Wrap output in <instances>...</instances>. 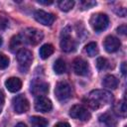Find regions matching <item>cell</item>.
Segmentation results:
<instances>
[{"mask_svg":"<svg viewBox=\"0 0 127 127\" xmlns=\"http://www.w3.org/2000/svg\"><path fill=\"white\" fill-rule=\"evenodd\" d=\"M112 100H113L112 94L103 89L92 90L88 93V95L85 98L87 104L93 109H97L103 105H106L110 103Z\"/></svg>","mask_w":127,"mask_h":127,"instance_id":"cell-1","label":"cell"},{"mask_svg":"<svg viewBox=\"0 0 127 127\" xmlns=\"http://www.w3.org/2000/svg\"><path fill=\"white\" fill-rule=\"evenodd\" d=\"M89 24H90L91 28L96 33H100L107 28V26L109 24V18L106 14L96 13L91 16V18L89 20Z\"/></svg>","mask_w":127,"mask_h":127,"instance_id":"cell-2","label":"cell"},{"mask_svg":"<svg viewBox=\"0 0 127 127\" xmlns=\"http://www.w3.org/2000/svg\"><path fill=\"white\" fill-rule=\"evenodd\" d=\"M21 37L23 39V42H26L30 45H37L43 40L44 34L42 31L36 28H27L23 31Z\"/></svg>","mask_w":127,"mask_h":127,"instance_id":"cell-3","label":"cell"},{"mask_svg":"<svg viewBox=\"0 0 127 127\" xmlns=\"http://www.w3.org/2000/svg\"><path fill=\"white\" fill-rule=\"evenodd\" d=\"M17 61L19 64V68L23 72H27L29 69L32 61H33V55L32 53L27 49H21L17 53Z\"/></svg>","mask_w":127,"mask_h":127,"instance_id":"cell-4","label":"cell"},{"mask_svg":"<svg viewBox=\"0 0 127 127\" xmlns=\"http://www.w3.org/2000/svg\"><path fill=\"white\" fill-rule=\"evenodd\" d=\"M55 95L60 101H64L71 96V87L66 81H60L55 87Z\"/></svg>","mask_w":127,"mask_h":127,"instance_id":"cell-5","label":"cell"},{"mask_svg":"<svg viewBox=\"0 0 127 127\" xmlns=\"http://www.w3.org/2000/svg\"><path fill=\"white\" fill-rule=\"evenodd\" d=\"M66 30H67V28L63 30L60 46H61L62 51L65 52V53H70V52H73L75 50L76 44H75V41L70 37L69 32H67Z\"/></svg>","mask_w":127,"mask_h":127,"instance_id":"cell-6","label":"cell"},{"mask_svg":"<svg viewBox=\"0 0 127 127\" xmlns=\"http://www.w3.org/2000/svg\"><path fill=\"white\" fill-rule=\"evenodd\" d=\"M12 103H13L14 111L17 114H22V113H25L29 110V106H30L29 101L23 94L15 96L12 100Z\"/></svg>","mask_w":127,"mask_h":127,"instance_id":"cell-7","label":"cell"},{"mask_svg":"<svg viewBox=\"0 0 127 127\" xmlns=\"http://www.w3.org/2000/svg\"><path fill=\"white\" fill-rule=\"evenodd\" d=\"M69 116L75 119H79L81 121H86L90 118V113L87 111V109L82 105H73L69 109Z\"/></svg>","mask_w":127,"mask_h":127,"instance_id":"cell-8","label":"cell"},{"mask_svg":"<svg viewBox=\"0 0 127 127\" xmlns=\"http://www.w3.org/2000/svg\"><path fill=\"white\" fill-rule=\"evenodd\" d=\"M48 91H49V84L43 80L35 79L31 83V92L37 97L44 96L45 94L48 93Z\"/></svg>","mask_w":127,"mask_h":127,"instance_id":"cell-9","label":"cell"},{"mask_svg":"<svg viewBox=\"0 0 127 127\" xmlns=\"http://www.w3.org/2000/svg\"><path fill=\"white\" fill-rule=\"evenodd\" d=\"M34 17H35V19H36L37 22H39L40 24L45 25V26H51L55 22V19H56V17H55L54 14L48 13V12L43 11V10H37V11H35Z\"/></svg>","mask_w":127,"mask_h":127,"instance_id":"cell-10","label":"cell"},{"mask_svg":"<svg viewBox=\"0 0 127 127\" xmlns=\"http://www.w3.org/2000/svg\"><path fill=\"white\" fill-rule=\"evenodd\" d=\"M72 68L75 74L77 75H86L89 72V65L88 64L80 58H76L72 62Z\"/></svg>","mask_w":127,"mask_h":127,"instance_id":"cell-11","label":"cell"},{"mask_svg":"<svg viewBox=\"0 0 127 127\" xmlns=\"http://www.w3.org/2000/svg\"><path fill=\"white\" fill-rule=\"evenodd\" d=\"M53 108L52 101L46 96H39L35 100V109L39 112H49Z\"/></svg>","mask_w":127,"mask_h":127,"instance_id":"cell-12","label":"cell"},{"mask_svg":"<svg viewBox=\"0 0 127 127\" xmlns=\"http://www.w3.org/2000/svg\"><path fill=\"white\" fill-rule=\"evenodd\" d=\"M103 46L106 52L108 53H114L116 51L119 50L121 43L119 41V39H117L114 36H107L103 42Z\"/></svg>","mask_w":127,"mask_h":127,"instance_id":"cell-13","label":"cell"},{"mask_svg":"<svg viewBox=\"0 0 127 127\" xmlns=\"http://www.w3.org/2000/svg\"><path fill=\"white\" fill-rule=\"evenodd\" d=\"M5 86L10 92H17L22 87V81L18 77H10L5 81Z\"/></svg>","mask_w":127,"mask_h":127,"instance_id":"cell-14","label":"cell"},{"mask_svg":"<svg viewBox=\"0 0 127 127\" xmlns=\"http://www.w3.org/2000/svg\"><path fill=\"white\" fill-rule=\"evenodd\" d=\"M99 121L101 123H103L106 127H116L117 126V120L109 112H105V113L101 114L99 116Z\"/></svg>","mask_w":127,"mask_h":127,"instance_id":"cell-15","label":"cell"},{"mask_svg":"<svg viewBox=\"0 0 127 127\" xmlns=\"http://www.w3.org/2000/svg\"><path fill=\"white\" fill-rule=\"evenodd\" d=\"M118 83H119L118 79L114 75H111V74L106 75L102 80L103 86L106 88H109V89H115L118 86Z\"/></svg>","mask_w":127,"mask_h":127,"instance_id":"cell-16","label":"cell"},{"mask_svg":"<svg viewBox=\"0 0 127 127\" xmlns=\"http://www.w3.org/2000/svg\"><path fill=\"white\" fill-rule=\"evenodd\" d=\"M54 46L51 45V44H45L43 45L41 48H40V51H39V54H40V57L43 59V60H46L48 59L50 56L53 55L54 53Z\"/></svg>","mask_w":127,"mask_h":127,"instance_id":"cell-17","label":"cell"},{"mask_svg":"<svg viewBox=\"0 0 127 127\" xmlns=\"http://www.w3.org/2000/svg\"><path fill=\"white\" fill-rule=\"evenodd\" d=\"M30 122L32 127H48V121L40 116H32Z\"/></svg>","mask_w":127,"mask_h":127,"instance_id":"cell-18","label":"cell"},{"mask_svg":"<svg viewBox=\"0 0 127 127\" xmlns=\"http://www.w3.org/2000/svg\"><path fill=\"white\" fill-rule=\"evenodd\" d=\"M53 68H54V71H55L57 74H62V73H64V72L65 71V69H66L65 63H64L62 59H58V60L54 63Z\"/></svg>","mask_w":127,"mask_h":127,"instance_id":"cell-19","label":"cell"},{"mask_svg":"<svg viewBox=\"0 0 127 127\" xmlns=\"http://www.w3.org/2000/svg\"><path fill=\"white\" fill-rule=\"evenodd\" d=\"M113 110H114V113L115 114L124 117L126 115V104H125V101L124 100H121V101L117 102L114 105Z\"/></svg>","mask_w":127,"mask_h":127,"instance_id":"cell-20","label":"cell"},{"mask_svg":"<svg viewBox=\"0 0 127 127\" xmlns=\"http://www.w3.org/2000/svg\"><path fill=\"white\" fill-rule=\"evenodd\" d=\"M85 52L89 57H95L98 54V48H97V44L94 42L88 43L85 46Z\"/></svg>","mask_w":127,"mask_h":127,"instance_id":"cell-21","label":"cell"},{"mask_svg":"<svg viewBox=\"0 0 127 127\" xmlns=\"http://www.w3.org/2000/svg\"><path fill=\"white\" fill-rule=\"evenodd\" d=\"M73 6H74V1L72 0H62L59 2V8L64 12L69 11L70 9H72Z\"/></svg>","mask_w":127,"mask_h":127,"instance_id":"cell-22","label":"cell"},{"mask_svg":"<svg viewBox=\"0 0 127 127\" xmlns=\"http://www.w3.org/2000/svg\"><path fill=\"white\" fill-rule=\"evenodd\" d=\"M23 43V39L21 37V35H16L14 37H12L11 41H10V48L12 51H15L16 49H18L21 44Z\"/></svg>","mask_w":127,"mask_h":127,"instance_id":"cell-23","label":"cell"},{"mask_svg":"<svg viewBox=\"0 0 127 127\" xmlns=\"http://www.w3.org/2000/svg\"><path fill=\"white\" fill-rule=\"evenodd\" d=\"M96 66L99 70H103V69H106L109 66V63L104 58H98L96 60Z\"/></svg>","mask_w":127,"mask_h":127,"instance_id":"cell-24","label":"cell"},{"mask_svg":"<svg viewBox=\"0 0 127 127\" xmlns=\"http://www.w3.org/2000/svg\"><path fill=\"white\" fill-rule=\"evenodd\" d=\"M9 65V59L4 54L0 53V69H4Z\"/></svg>","mask_w":127,"mask_h":127,"instance_id":"cell-25","label":"cell"},{"mask_svg":"<svg viewBox=\"0 0 127 127\" xmlns=\"http://www.w3.org/2000/svg\"><path fill=\"white\" fill-rule=\"evenodd\" d=\"M96 5V2L95 1H90V0H85V1H82L81 2V9L82 10H86V9H90L91 7L95 6Z\"/></svg>","mask_w":127,"mask_h":127,"instance_id":"cell-26","label":"cell"},{"mask_svg":"<svg viewBox=\"0 0 127 127\" xmlns=\"http://www.w3.org/2000/svg\"><path fill=\"white\" fill-rule=\"evenodd\" d=\"M8 24H9V22H8L7 18H5L3 16H0V30L6 29L8 27Z\"/></svg>","mask_w":127,"mask_h":127,"instance_id":"cell-27","label":"cell"},{"mask_svg":"<svg viewBox=\"0 0 127 127\" xmlns=\"http://www.w3.org/2000/svg\"><path fill=\"white\" fill-rule=\"evenodd\" d=\"M117 32L121 35H125L126 32H127V28H126V25H121L117 28Z\"/></svg>","mask_w":127,"mask_h":127,"instance_id":"cell-28","label":"cell"},{"mask_svg":"<svg viewBox=\"0 0 127 127\" xmlns=\"http://www.w3.org/2000/svg\"><path fill=\"white\" fill-rule=\"evenodd\" d=\"M54 127H70V126H69V124L67 122H59Z\"/></svg>","mask_w":127,"mask_h":127,"instance_id":"cell-29","label":"cell"},{"mask_svg":"<svg viewBox=\"0 0 127 127\" xmlns=\"http://www.w3.org/2000/svg\"><path fill=\"white\" fill-rule=\"evenodd\" d=\"M38 3H40V4H43V5H50V4H52V3H53V1H52V0H50V1H43V0H38Z\"/></svg>","mask_w":127,"mask_h":127,"instance_id":"cell-30","label":"cell"},{"mask_svg":"<svg viewBox=\"0 0 127 127\" xmlns=\"http://www.w3.org/2000/svg\"><path fill=\"white\" fill-rule=\"evenodd\" d=\"M4 100H5L4 94H3V92L0 90V106H1V105H3V103H4Z\"/></svg>","mask_w":127,"mask_h":127,"instance_id":"cell-31","label":"cell"},{"mask_svg":"<svg viewBox=\"0 0 127 127\" xmlns=\"http://www.w3.org/2000/svg\"><path fill=\"white\" fill-rule=\"evenodd\" d=\"M121 71L123 74L126 73V64L125 63H122V64H121Z\"/></svg>","mask_w":127,"mask_h":127,"instance_id":"cell-32","label":"cell"},{"mask_svg":"<svg viewBox=\"0 0 127 127\" xmlns=\"http://www.w3.org/2000/svg\"><path fill=\"white\" fill-rule=\"evenodd\" d=\"M15 127H27L24 123H22V122H20V123H18V124H16V126Z\"/></svg>","mask_w":127,"mask_h":127,"instance_id":"cell-33","label":"cell"},{"mask_svg":"<svg viewBox=\"0 0 127 127\" xmlns=\"http://www.w3.org/2000/svg\"><path fill=\"white\" fill-rule=\"evenodd\" d=\"M2 43H3V40H2V38H1V37H0V46H1V45H2Z\"/></svg>","mask_w":127,"mask_h":127,"instance_id":"cell-34","label":"cell"}]
</instances>
